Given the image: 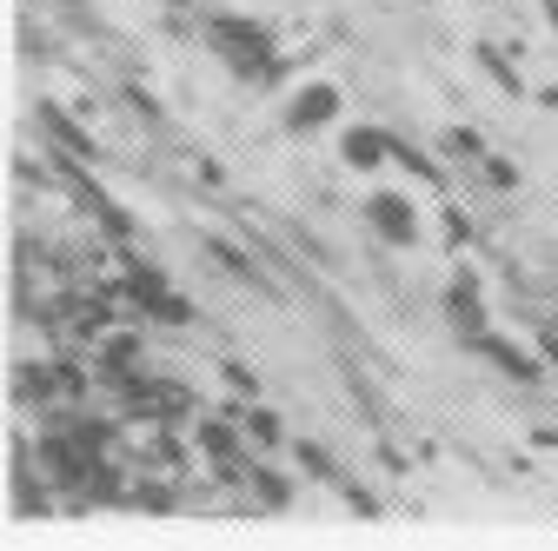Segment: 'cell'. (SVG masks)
<instances>
[{"mask_svg":"<svg viewBox=\"0 0 558 551\" xmlns=\"http://www.w3.org/2000/svg\"><path fill=\"white\" fill-rule=\"evenodd\" d=\"M446 313H452V326L465 332V346L485 332V293H478V272H472V266H459L452 280H446Z\"/></svg>","mask_w":558,"mask_h":551,"instance_id":"6","label":"cell"},{"mask_svg":"<svg viewBox=\"0 0 558 551\" xmlns=\"http://www.w3.org/2000/svg\"><path fill=\"white\" fill-rule=\"evenodd\" d=\"M446 240H452V246H465V240H478V226L465 220V206H446Z\"/></svg>","mask_w":558,"mask_h":551,"instance_id":"17","label":"cell"},{"mask_svg":"<svg viewBox=\"0 0 558 551\" xmlns=\"http://www.w3.org/2000/svg\"><path fill=\"white\" fill-rule=\"evenodd\" d=\"M339 113H345V94L332 87V81H306L293 100H287V133H300V140H313V133H326V126H339Z\"/></svg>","mask_w":558,"mask_h":551,"instance_id":"3","label":"cell"},{"mask_svg":"<svg viewBox=\"0 0 558 551\" xmlns=\"http://www.w3.org/2000/svg\"><path fill=\"white\" fill-rule=\"evenodd\" d=\"M193 180H199V186H227V167H220V160H193Z\"/></svg>","mask_w":558,"mask_h":551,"instance_id":"18","label":"cell"},{"mask_svg":"<svg viewBox=\"0 0 558 551\" xmlns=\"http://www.w3.org/2000/svg\"><path fill=\"white\" fill-rule=\"evenodd\" d=\"M246 492H253V505H259V512H287V505H293V478H287V472H272V465H266V452H259V458H253V472H246Z\"/></svg>","mask_w":558,"mask_h":551,"instance_id":"8","label":"cell"},{"mask_svg":"<svg viewBox=\"0 0 558 551\" xmlns=\"http://www.w3.org/2000/svg\"><path fill=\"white\" fill-rule=\"evenodd\" d=\"M551 326H558V306H551Z\"/></svg>","mask_w":558,"mask_h":551,"instance_id":"23","label":"cell"},{"mask_svg":"<svg viewBox=\"0 0 558 551\" xmlns=\"http://www.w3.org/2000/svg\"><path fill=\"white\" fill-rule=\"evenodd\" d=\"M126 505H133V512H173V505H180V486H173V478H133V486H126Z\"/></svg>","mask_w":558,"mask_h":551,"instance_id":"9","label":"cell"},{"mask_svg":"<svg viewBox=\"0 0 558 551\" xmlns=\"http://www.w3.org/2000/svg\"><path fill=\"white\" fill-rule=\"evenodd\" d=\"M293 465H300L306 478H319V486H339V458H332L319 439H293Z\"/></svg>","mask_w":558,"mask_h":551,"instance_id":"11","label":"cell"},{"mask_svg":"<svg viewBox=\"0 0 558 551\" xmlns=\"http://www.w3.org/2000/svg\"><path fill=\"white\" fill-rule=\"evenodd\" d=\"M478 173H485V186H493V193H519V186H525V173H519L512 160H499V154H485Z\"/></svg>","mask_w":558,"mask_h":551,"instance_id":"14","label":"cell"},{"mask_svg":"<svg viewBox=\"0 0 558 551\" xmlns=\"http://www.w3.org/2000/svg\"><path fill=\"white\" fill-rule=\"evenodd\" d=\"M532 346H538V353H545V366L558 372V326H538V339H532Z\"/></svg>","mask_w":558,"mask_h":551,"instance_id":"19","label":"cell"},{"mask_svg":"<svg viewBox=\"0 0 558 551\" xmlns=\"http://www.w3.org/2000/svg\"><path fill=\"white\" fill-rule=\"evenodd\" d=\"M472 60H478V66H485V74H493V81H499L506 94H525V81H519V66H512V60H506V53H499L493 40H478V47H472Z\"/></svg>","mask_w":558,"mask_h":551,"instance_id":"13","label":"cell"},{"mask_svg":"<svg viewBox=\"0 0 558 551\" xmlns=\"http://www.w3.org/2000/svg\"><path fill=\"white\" fill-rule=\"evenodd\" d=\"M339 167L353 173V180L386 173V167H392V126H373V120L345 126V133H339Z\"/></svg>","mask_w":558,"mask_h":551,"instance_id":"2","label":"cell"},{"mask_svg":"<svg viewBox=\"0 0 558 551\" xmlns=\"http://www.w3.org/2000/svg\"><path fill=\"white\" fill-rule=\"evenodd\" d=\"M366 226H373V240H386V246H418V233H426V220H418V206L405 199V193H392V186H373L366 193Z\"/></svg>","mask_w":558,"mask_h":551,"instance_id":"1","label":"cell"},{"mask_svg":"<svg viewBox=\"0 0 558 551\" xmlns=\"http://www.w3.org/2000/svg\"><path fill=\"white\" fill-rule=\"evenodd\" d=\"M538 8H545V21H551V34H558V0H538Z\"/></svg>","mask_w":558,"mask_h":551,"instance_id":"22","label":"cell"},{"mask_svg":"<svg viewBox=\"0 0 558 551\" xmlns=\"http://www.w3.org/2000/svg\"><path fill=\"white\" fill-rule=\"evenodd\" d=\"M120 94H126V107H133V113H140V120H147V126H167V107H160V100H154V94H147V87H140V81H126V87H120Z\"/></svg>","mask_w":558,"mask_h":551,"instance_id":"15","label":"cell"},{"mask_svg":"<svg viewBox=\"0 0 558 551\" xmlns=\"http://www.w3.org/2000/svg\"><path fill=\"white\" fill-rule=\"evenodd\" d=\"M392 167H405L412 180H426V186H446V167L426 154V147H412V140H399V133H392Z\"/></svg>","mask_w":558,"mask_h":551,"instance_id":"10","label":"cell"},{"mask_svg":"<svg viewBox=\"0 0 558 551\" xmlns=\"http://www.w3.org/2000/svg\"><path fill=\"white\" fill-rule=\"evenodd\" d=\"M206 253H214V259H220V266L233 272L240 286H266V280H259V266H253V259H246V253H240L233 240H220V233H206Z\"/></svg>","mask_w":558,"mask_h":551,"instance_id":"12","label":"cell"},{"mask_svg":"<svg viewBox=\"0 0 558 551\" xmlns=\"http://www.w3.org/2000/svg\"><path fill=\"white\" fill-rule=\"evenodd\" d=\"M345 505H353V512H366V518L379 512V499H373V486H345Z\"/></svg>","mask_w":558,"mask_h":551,"instance_id":"20","label":"cell"},{"mask_svg":"<svg viewBox=\"0 0 558 551\" xmlns=\"http://www.w3.org/2000/svg\"><path fill=\"white\" fill-rule=\"evenodd\" d=\"M472 353L485 359V366H499L512 385H525V392H538L545 385V353H525V346H512V339L506 332H493V326H485L478 339H472Z\"/></svg>","mask_w":558,"mask_h":551,"instance_id":"4","label":"cell"},{"mask_svg":"<svg viewBox=\"0 0 558 551\" xmlns=\"http://www.w3.org/2000/svg\"><path fill=\"white\" fill-rule=\"evenodd\" d=\"M446 147H452L459 160H485V140H478V133H465V126H452V133H446Z\"/></svg>","mask_w":558,"mask_h":551,"instance_id":"16","label":"cell"},{"mask_svg":"<svg viewBox=\"0 0 558 551\" xmlns=\"http://www.w3.org/2000/svg\"><path fill=\"white\" fill-rule=\"evenodd\" d=\"M34 126H40L47 147H66V154H81V160H100V133H87L60 100H40V107H34Z\"/></svg>","mask_w":558,"mask_h":551,"instance_id":"5","label":"cell"},{"mask_svg":"<svg viewBox=\"0 0 558 551\" xmlns=\"http://www.w3.org/2000/svg\"><path fill=\"white\" fill-rule=\"evenodd\" d=\"M240 426H246V445L253 452H293V432H287V419H279L272 405H259V399H246V412H240Z\"/></svg>","mask_w":558,"mask_h":551,"instance_id":"7","label":"cell"},{"mask_svg":"<svg viewBox=\"0 0 558 551\" xmlns=\"http://www.w3.org/2000/svg\"><path fill=\"white\" fill-rule=\"evenodd\" d=\"M160 8H173V14H193V8H199V0H160Z\"/></svg>","mask_w":558,"mask_h":551,"instance_id":"21","label":"cell"}]
</instances>
